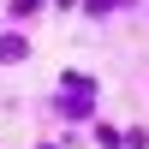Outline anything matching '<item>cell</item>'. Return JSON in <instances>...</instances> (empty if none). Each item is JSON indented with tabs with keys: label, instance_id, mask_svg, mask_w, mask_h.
I'll list each match as a JSON object with an SVG mask.
<instances>
[{
	"label": "cell",
	"instance_id": "6da1fadb",
	"mask_svg": "<svg viewBox=\"0 0 149 149\" xmlns=\"http://www.w3.org/2000/svg\"><path fill=\"white\" fill-rule=\"evenodd\" d=\"M24 54V42H18V36H0V60H18Z\"/></svg>",
	"mask_w": 149,
	"mask_h": 149
}]
</instances>
